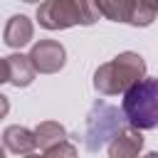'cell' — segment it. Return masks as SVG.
Returning a JSON list of instances; mask_svg holds the SVG:
<instances>
[{
  "mask_svg": "<svg viewBox=\"0 0 158 158\" xmlns=\"http://www.w3.org/2000/svg\"><path fill=\"white\" fill-rule=\"evenodd\" d=\"M99 12L111 20V22H128L133 20V10H136V0H94Z\"/></svg>",
  "mask_w": 158,
  "mask_h": 158,
  "instance_id": "cell-10",
  "label": "cell"
},
{
  "mask_svg": "<svg viewBox=\"0 0 158 158\" xmlns=\"http://www.w3.org/2000/svg\"><path fill=\"white\" fill-rule=\"evenodd\" d=\"M47 158H77V148L69 143V141H62L57 146H52L49 151H44Z\"/></svg>",
  "mask_w": 158,
  "mask_h": 158,
  "instance_id": "cell-13",
  "label": "cell"
},
{
  "mask_svg": "<svg viewBox=\"0 0 158 158\" xmlns=\"http://www.w3.org/2000/svg\"><path fill=\"white\" fill-rule=\"evenodd\" d=\"M121 114L138 131L158 128V79H141L123 94Z\"/></svg>",
  "mask_w": 158,
  "mask_h": 158,
  "instance_id": "cell-3",
  "label": "cell"
},
{
  "mask_svg": "<svg viewBox=\"0 0 158 158\" xmlns=\"http://www.w3.org/2000/svg\"><path fill=\"white\" fill-rule=\"evenodd\" d=\"M25 158H47V156H37V153H27Z\"/></svg>",
  "mask_w": 158,
  "mask_h": 158,
  "instance_id": "cell-14",
  "label": "cell"
},
{
  "mask_svg": "<svg viewBox=\"0 0 158 158\" xmlns=\"http://www.w3.org/2000/svg\"><path fill=\"white\" fill-rule=\"evenodd\" d=\"M37 69L30 62V54H7L2 59V81L12 86H30L35 79Z\"/></svg>",
  "mask_w": 158,
  "mask_h": 158,
  "instance_id": "cell-6",
  "label": "cell"
},
{
  "mask_svg": "<svg viewBox=\"0 0 158 158\" xmlns=\"http://www.w3.org/2000/svg\"><path fill=\"white\" fill-rule=\"evenodd\" d=\"M35 136H37V146L42 151H49L52 146L67 141V128L57 121H42L37 128H35Z\"/></svg>",
  "mask_w": 158,
  "mask_h": 158,
  "instance_id": "cell-11",
  "label": "cell"
},
{
  "mask_svg": "<svg viewBox=\"0 0 158 158\" xmlns=\"http://www.w3.org/2000/svg\"><path fill=\"white\" fill-rule=\"evenodd\" d=\"M30 62L35 64V69L40 74H54L64 67L67 52L57 40H40L30 49Z\"/></svg>",
  "mask_w": 158,
  "mask_h": 158,
  "instance_id": "cell-5",
  "label": "cell"
},
{
  "mask_svg": "<svg viewBox=\"0 0 158 158\" xmlns=\"http://www.w3.org/2000/svg\"><path fill=\"white\" fill-rule=\"evenodd\" d=\"M35 35V27H32V20L25 17V15H12L2 30V42L12 49H20L25 47Z\"/></svg>",
  "mask_w": 158,
  "mask_h": 158,
  "instance_id": "cell-8",
  "label": "cell"
},
{
  "mask_svg": "<svg viewBox=\"0 0 158 158\" xmlns=\"http://www.w3.org/2000/svg\"><path fill=\"white\" fill-rule=\"evenodd\" d=\"M141 79H146L143 57L136 52H121L94 72V89L104 96H116V94H126Z\"/></svg>",
  "mask_w": 158,
  "mask_h": 158,
  "instance_id": "cell-1",
  "label": "cell"
},
{
  "mask_svg": "<svg viewBox=\"0 0 158 158\" xmlns=\"http://www.w3.org/2000/svg\"><path fill=\"white\" fill-rule=\"evenodd\" d=\"M143 158H158V151H153V153H148V156H143Z\"/></svg>",
  "mask_w": 158,
  "mask_h": 158,
  "instance_id": "cell-15",
  "label": "cell"
},
{
  "mask_svg": "<svg viewBox=\"0 0 158 158\" xmlns=\"http://www.w3.org/2000/svg\"><path fill=\"white\" fill-rule=\"evenodd\" d=\"M141 148H143V133L133 126H126L109 141V158H138Z\"/></svg>",
  "mask_w": 158,
  "mask_h": 158,
  "instance_id": "cell-7",
  "label": "cell"
},
{
  "mask_svg": "<svg viewBox=\"0 0 158 158\" xmlns=\"http://www.w3.org/2000/svg\"><path fill=\"white\" fill-rule=\"evenodd\" d=\"M158 15V0H136V10H133V27H148Z\"/></svg>",
  "mask_w": 158,
  "mask_h": 158,
  "instance_id": "cell-12",
  "label": "cell"
},
{
  "mask_svg": "<svg viewBox=\"0 0 158 158\" xmlns=\"http://www.w3.org/2000/svg\"><path fill=\"white\" fill-rule=\"evenodd\" d=\"M94 0H44L37 7V22L44 30H67L74 25H94L99 20Z\"/></svg>",
  "mask_w": 158,
  "mask_h": 158,
  "instance_id": "cell-2",
  "label": "cell"
},
{
  "mask_svg": "<svg viewBox=\"0 0 158 158\" xmlns=\"http://www.w3.org/2000/svg\"><path fill=\"white\" fill-rule=\"evenodd\" d=\"M121 131L118 126V111L114 106H106L104 101H99L91 114L86 116V131H84V143L89 151H99L104 146L106 138H114Z\"/></svg>",
  "mask_w": 158,
  "mask_h": 158,
  "instance_id": "cell-4",
  "label": "cell"
},
{
  "mask_svg": "<svg viewBox=\"0 0 158 158\" xmlns=\"http://www.w3.org/2000/svg\"><path fill=\"white\" fill-rule=\"evenodd\" d=\"M22 2H40V0H22Z\"/></svg>",
  "mask_w": 158,
  "mask_h": 158,
  "instance_id": "cell-16",
  "label": "cell"
},
{
  "mask_svg": "<svg viewBox=\"0 0 158 158\" xmlns=\"http://www.w3.org/2000/svg\"><path fill=\"white\" fill-rule=\"evenodd\" d=\"M2 143H5V148L7 151H12V153H22V156H27V153H32V148L37 146V136H35V131H30V128H25V126H7L5 131H2Z\"/></svg>",
  "mask_w": 158,
  "mask_h": 158,
  "instance_id": "cell-9",
  "label": "cell"
}]
</instances>
